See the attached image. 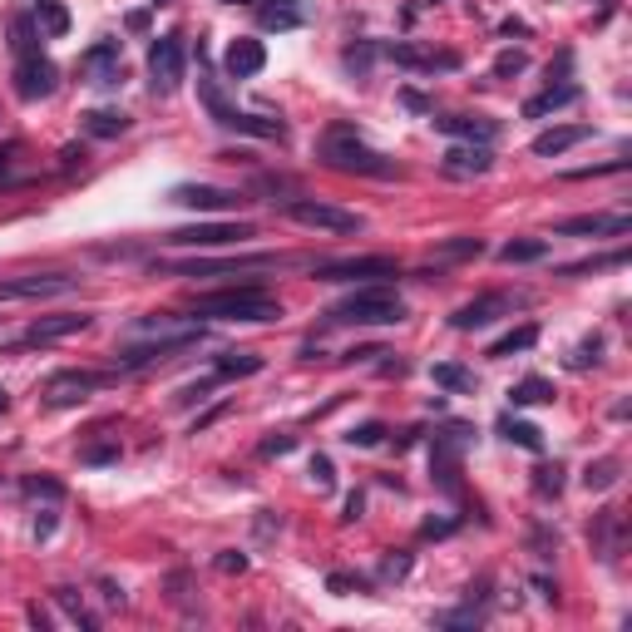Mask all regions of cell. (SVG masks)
Instances as JSON below:
<instances>
[{"mask_svg":"<svg viewBox=\"0 0 632 632\" xmlns=\"http://www.w3.org/2000/svg\"><path fill=\"white\" fill-rule=\"evenodd\" d=\"M193 316H213V321H277L282 302L267 297L257 282H247V287H223V292L198 297L193 302Z\"/></svg>","mask_w":632,"mask_h":632,"instance_id":"6da1fadb","label":"cell"},{"mask_svg":"<svg viewBox=\"0 0 632 632\" xmlns=\"http://www.w3.org/2000/svg\"><path fill=\"white\" fill-rule=\"evenodd\" d=\"M198 99H203V109L213 114V124H223V129H233V134H252V139H287V124L282 119H262V114H247V109H237L233 99H228L223 89H218L213 79H198Z\"/></svg>","mask_w":632,"mask_h":632,"instance_id":"7a4b0ae2","label":"cell"},{"mask_svg":"<svg viewBox=\"0 0 632 632\" xmlns=\"http://www.w3.org/2000/svg\"><path fill=\"white\" fill-rule=\"evenodd\" d=\"M331 321H356V326H395L405 321V302L395 297L391 287H361L351 292V297L341 302V307H331Z\"/></svg>","mask_w":632,"mask_h":632,"instance_id":"3957f363","label":"cell"},{"mask_svg":"<svg viewBox=\"0 0 632 632\" xmlns=\"http://www.w3.org/2000/svg\"><path fill=\"white\" fill-rule=\"evenodd\" d=\"M321 158L336 168V173H366V178H391L395 163L386 153H376L371 144H361L351 129H336L331 139L321 144Z\"/></svg>","mask_w":632,"mask_h":632,"instance_id":"277c9868","label":"cell"},{"mask_svg":"<svg viewBox=\"0 0 632 632\" xmlns=\"http://www.w3.org/2000/svg\"><path fill=\"white\" fill-rule=\"evenodd\" d=\"M203 341V326H173V331H149V341L144 336H134L129 346H124L114 361L124 366V371H139V366H153V361H168V356L188 351V346Z\"/></svg>","mask_w":632,"mask_h":632,"instance_id":"5b68a950","label":"cell"},{"mask_svg":"<svg viewBox=\"0 0 632 632\" xmlns=\"http://www.w3.org/2000/svg\"><path fill=\"white\" fill-rule=\"evenodd\" d=\"M287 218H292V223H302V228H311V233H341V237L366 228L356 213H341V208H331V203H311V198H292Z\"/></svg>","mask_w":632,"mask_h":632,"instance_id":"8992f818","label":"cell"},{"mask_svg":"<svg viewBox=\"0 0 632 632\" xmlns=\"http://www.w3.org/2000/svg\"><path fill=\"white\" fill-rule=\"evenodd\" d=\"M183 65H188V45L183 35H158L149 50V75H153V94H173L183 84Z\"/></svg>","mask_w":632,"mask_h":632,"instance_id":"52a82bcc","label":"cell"},{"mask_svg":"<svg viewBox=\"0 0 632 632\" xmlns=\"http://www.w3.org/2000/svg\"><path fill=\"white\" fill-rule=\"evenodd\" d=\"M252 223H193V228H173L163 242L173 247H233V242H247Z\"/></svg>","mask_w":632,"mask_h":632,"instance_id":"ba28073f","label":"cell"},{"mask_svg":"<svg viewBox=\"0 0 632 632\" xmlns=\"http://www.w3.org/2000/svg\"><path fill=\"white\" fill-rule=\"evenodd\" d=\"M297 257H277V252H257V257H228V262H173L163 272H178V277H223V272H257V267H292Z\"/></svg>","mask_w":632,"mask_h":632,"instance_id":"9c48e42d","label":"cell"},{"mask_svg":"<svg viewBox=\"0 0 632 632\" xmlns=\"http://www.w3.org/2000/svg\"><path fill=\"white\" fill-rule=\"evenodd\" d=\"M79 277H70V272H30V277H10L0 282V302H30V297H60V292H70Z\"/></svg>","mask_w":632,"mask_h":632,"instance_id":"30bf717a","label":"cell"},{"mask_svg":"<svg viewBox=\"0 0 632 632\" xmlns=\"http://www.w3.org/2000/svg\"><path fill=\"white\" fill-rule=\"evenodd\" d=\"M173 203L193 208V213H233V208H242V193H233V188H213V183H178Z\"/></svg>","mask_w":632,"mask_h":632,"instance_id":"8fae6325","label":"cell"},{"mask_svg":"<svg viewBox=\"0 0 632 632\" xmlns=\"http://www.w3.org/2000/svg\"><path fill=\"white\" fill-rule=\"evenodd\" d=\"M60 84V70L50 65L45 55H25L15 65V94L20 99H45V94H55Z\"/></svg>","mask_w":632,"mask_h":632,"instance_id":"7c38bea8","label":"cell"},{"mask_svg":"<svg viewBox=\"0 0 632 632\" xmlns=\"http://www.w3.org/2000/svg\"><path fill=\"white\" fill-rule=\"evenodd\" d=\"M558 237H627L632 218L627 213H588V218H568L553 228Z\"/></svg>","mask_w":632,"mask_h":632,"instance_id":"4fadbf2b","label":"cell"},{"mask_svg":"<svg viewBox=\"0 0 632 632\" xmlns=\"http://www.w3.org/2000/svg\"><path fill=\"white\" fill-rule=\"evenodd\" d=\"M99 386H109V376H99V371H60V376H50L45 400L50 405H75V400L99 391Z\"/></svg>","mask_w":632,"mask_h":632,"instance_id":"5bb4252c","label":"cell"},{"mask_svg":"<svg viewBox=\"0 0 632 632\" xmlns=\"http://www.w3.org/2000/svg\"><path fill=\"white\" fill-rule=\"evenodd\" d=\"M316 277L326 282H356V277H400V267L391 257H351V262H321Z\"/></svg>","mask_w":632,"mask_h":632,"instance_id":"9a60e30c","label":"cell"},{"mask_svg":"<svg viewBox=\"0 0 632 632\" xmlns=\"http://www.w3.org/2000/svg\"><path fill=\"white\" fill-rule=\"evenodd\" d=\"M89 326V316L84 311H60V316H40L35 326H30L20 341L25 346H50V341H65V336H75V331H84Z\"/></svg>","mask_w":632,"mask_h":632,"instance_id":"2e32d148","label":"cell"},{"mask_svg":"<svg viewBox=\"0 0 632 632\" xmlns=\"http://www.w3.org/2000/svg\"><path fill=\"white\" fill-rule=\"evenodd\" d=\"M504 311H514L509 297H474V302H465V307L450 316V326H455V331H479V326L499 321Z\"/></svg>","mask_w":632,"mask_h":632,"instance_id":"e0dca14e","label":"cell"},{"mask_svg":"<svg viewBox=\"0 0 632 632\" xmlns=\"http://www.w3.org/2000/svg\"><path fill=\"white\" fill-rule=\"evenodd\" d=\"M440 134H450V139H469V144H489L494 134H499V124L484 119V114H450V119H435Z\"/></svg>","mask_w":632,"mask_h":632,"instance_id":"ac0fdd59","label":"cell"},{"mask_svg":"<svg viewBox=\"0 0 632 632\" xmlns=\"http://www.w3.org/2000/svg\"><path fill=\"white\" fill-rule=\"evenodd\" d=\"M262 65H267V50H262V40H233V50H228L223 70L233 79H252L262 75Z\"/></svg>","mask_w":632,"mask_h":632,"instance_id":"d6986e66","label":"cell"},{"mask_svg":"<svg viewBox=\"0 0 632 632\" xmlns=\"http://www.w3.org/2000/svg\"><path fill=\"white\" fill-rule=\"evenodd\" d=\"M489 168H494L489 144H474V149H450L445 153V173L450 178H479V173H489Z\"/></svg>","mask_w":632,"mask_h":632,"instance_id":"ffe728a7","label":"cell"},{"mask_svg":"<svg viewBox=\"0 0 632 632\" xmlns=\"http://www.w3.org/2000/svg\"><path fill=\"white\" fill-rule=\"evenodd\" d=\"M84 75H94V84H119V40H99V45L84 55Z\"/></svg>","mask_w":632,"mask_h":632,"instance_id":"44dd1931","label":"cell"},{"mask_svg":"<svg viewBox=\"0 0 632 632\" xmlns=\"http://www.w3.org/2000/svg\"><path fill=\"white\" fill-rule=\"evenodd\" d=\"M588 134H593L588 124H558V129H544L539 139H534V153H539V158H558V153L573 149V144H583Z\"/></svg>","mask_w":632,"mask_h":632,"instance_id":"7402d4cb","label":"cell"},{"mask_svg":"<svg viewBox=\"0 0 632 632\" xmlns=\"http://www.w3.org/2000/svg\"><path fill=\"white\" fill-rule=\"evenodd\" d=\"M257 20H262V30H297L307 15H302L297 0H262V5H257Z\"/></svg>","mask_w":632,"mask_h":632,"instance_id":"603a6c76","label":"cell"},{"mask_svg":"<svg viewBox=\"0 0 632 632\" xmlns=\"http://www.w3.org/2000/svg\"><path fill=\"white\" fill-rule=\"evenodd\" d=\"M386 55L395 60V65H405V70H455V55H430V50H420V45H391Z\"/></svg>","mask_w":632,"mask_h":632,"instance_id":"cb8c5ba5","label":"cell"},{"mask_svg":"<svg viewBox=\"0 0 632 632\" xmlns=\"http://www.w3.org/2000/svg\"><path fill=\"white\" fill-rule=\"evenodd\" d=\"M84 134H94V139H119V134H129V119H124L119 109H89L84 114Z\"/></svg>","mask_w":632,"mask_h":632,"instance_id":"d4e9b609","label":"cell"},{"mask_svg":"<svg viewBox=\"0 0 632 632\" xmlns=\"http://www.w3.org/2000/svg\"><path fill=\"white\" fill-rule=\"evenodd\" d=\"M499 435L509 445H524V450H544V430L529 425V420H514V415H499Z\"/></svg>","mask_w":632,"mask_h":632,"instance_id":"484cf974","label":"cell"},{"mask_svg":"<svg viewBox=\"0 0 632 632\" xmlns=\"http://www.w3.org/2000/svg\"><path fill=\"white\" fill-rule=\"evenodd\" d=\"M553 395H558V391H553V381H544V376H524V381L509 391L514 405H549Z\"/></svg>","mask_w":632,"mask_h":632,"instance_id":"4316f807","label":"cell"},{"mask_svg":"<svg viewBox=\"0 0 632 632\" xmlns=\"http://www.w3.org/2000/svg\"><path fill=\"white\" fill-rule=\"evenodd\" d=\"M534 341H539V326H519V331H509V336H499V341H494L489 346V351H484V356H489V361H504V356H514V351H529V346Z\"/></svg>","mask_w":632,"mask_h":632,"instance_id":"83f0119b","label":"cell"},{"mask_svg":"<svg viewBox=\"0 0 632 632\" xmlns=\"http://www.w3.org/2000/svg\"><path fill=\"white\" fill-rule=\"evenodd\" d=\"M573 99H578V84H558V89H549V94H539V99L524 104V114H529V119H544V114L563 109V104H573Z\"/></svg>","mask_w":632,"mask_h":632,"instance_id":"f1b7e54d","label":"cell"},{"mask_svg":"<svg viewBox=\"0 0 632 632\" xmlns=\"http://www.w3.org/2000/svg\"><path fill=\"white\" fill-rule=\"evenodd\" d=\"M549 257V242L544 237H514L499 247V262H544Z\"/></svg>","mask_w":632,"mask_h":632,"instance_id":"f546056e","label":"cell"},{"mask_svg":"<svg viewBox=\"0 0 632 632\" xmlns=\"http://www.w3.org/2000/svg\"><path fill=\"white\" fill-rule=\"evenodd\" d=\"M35 15H40V30H45L50 40H65L70 35V10L60 5V0H40Z\"/></svg>","mask_w":632,"mask_h":632,"instance_id":"4dcf8cb0","label":"cell"},{"mask_svg":"<svg viewBox=\"0 0 632 632\" xmlns=\"http://www.w3.org/2000/svg\"><path fill=\"white\" fill-rule=\"evenodd\" d=\"M435 386H445V391H455V395H469L474 391V371H465L460 361H440L435 366Z\"/></svg>","mask_w":632,"mask_h":632,"instance_id":"1f68e13d","label":"cell"},{"mask_svg":"<svg viewBox=\"0 0 632 632\" xmlns=\"http://www.w3.org/2000/svg\"><path fill=\"white\" fill-rule=\"evenodd\" d=\"M618 469H623V460H613V455H608V460H593V465H588L583 469V484H588V489H613V484H618Z\"/></svg>","mask_w":632,"mask_h":632,"instance_id":"d6a6232c","label":"cell"},{"mask_svg":"<svg viewBox=\"0 0 632 632\" xmlns=\"http://www.w3.org/2000/svg\"><path fill=\"white\" fill-rule=\"evenodd\" d=\"M262 371V356L252 351H223L218 356V376H257Z\"/></svg>","mask_w":632,"mask_h":632,"instance_id":"836d02e7","label":"cell"},{"mask_svg":"<svg viewBox=\"0 0 632 632\" xmlns=\"http://www.w3.org/2000/svg\"><path fill=\"white\" fill-rule=\"evenodd\" d=\"M10 45H15L20 60H25V55H40V45H35V20H30V15H15V20H10Z\"/></svg>","mask_w":632,"mask_h":632,"instance_id":"e575fe53","label":"cell"},{"mask_svg":"<svg viewBox=\"0 0 632 632\" xmlns=\"http://www.w3.org/2000/svg\"><path fill=\"white\" fill-rule=\"evenodd\" d=\"M529 70V55L524 50H504L499 60H494V79H514V75H524Z\"/></svg>","mask_w":632,"mask_h":632,"instance_id":"d590c367","label":"cell"},{"mask_svg":"<svg viewBox=\"0 0 632 632\" xmlns=\"http://www.w3.org/2000/svg\"><path fill=\"white\" fill-rule=\"evenodd\" d=\"M371 55H376V45H351V50L341 55V65L351 70L356 79H366V75H371Z\"/></svg>","mask_w":632,"mask_h":632,"instance_id":"8d00e7d4","label":"cell"},{"mask_svg":"<svg viewBox=\"0 0 632 632\" xmlns=\"http://www.w3.org/2000/svg\"><path fill=\"white\" fill-rule=\"evenodd\" d=\"M381 440H386V425H381V420H366V425H356L351 435H346V445L371 450V445H381Z\"/></svg>","mask_w":632,"mask_h":632,"instance_id":"74e56055","label":"cell"},{"mask_svg":"<svg viewBox=\"0 0 632 632\" xmlns=\"http://www.w3.org/2000/svg\"><path fill=\"white\" fill-rule=\"evenodd\" d=\"M534 474H539V479H534V489H539L544 499L563 489V465H544V469H534Z\"/></svg>","mask_w":632,"mask_h":632,"instance_id":"f35d334b","label":"cell"},{"mask_svg":"<svg viewBox=\"0 0 632 632\" xmlns=\"http://www.w3.org/2000/svg\"><path fill=\"white\" fill-rule=\"evenodd\" d=\"M479 247H484L479 237H455V242L440 247V257H479Z\"/></svg>","mask_w":632,"mask_h":632,"instance_id":"ab89813d","label":"cell"},{"mask_svg":"<svg viewBox=\"0 0 632 632\" xmlns=\"http://www.w3.org/2000/svg\"><path fill=\"white\" fill-rule=\"evenodd\" d=\"M79 460H84V465H114V460H119V445H114V440H109V445H89Z\"/></svg>","mask_w":632,"mask_h":632,"instance_id":"60d3db41","label":"cell"},{"mask_svg":"<svg viewBox=\"0 0 632 632\" xmlns=\"http://www.w3.org/2000/svg\"><path fill=\"white\" fill-rule=\"evenodd\" d=\"M25 494H35V499L40 494H45V499H65V484L60 479H25Z\"/></svg>","mask_w":632,"mask_h":632,"instance_id":"b9f144b4","label":"cell"},{"mask_svg":"<svg viewBox=\"0 0 632 632\" xmlns=\"http://www.w3.org/2000/svg\"><path fill=\"white\" fill-rule=\"evenodd\" d=\"M311 484H316V489H331V484H336V469H331V460H326V455L311 460Z\"/></svg>","mask_w":632,"mask_h":632,"instance_id":"7bdbcfd3","label":"cell"},{"mask_svg":"<svg viewBox=\"0 0 632 632\" xmlns=\"http://www.w3.org/2000/svg\"><path fill=\"white\" fill-rule=\"evenodd\" d=\"M326 588H331V593H361V578H351V573H331V578H326Z\"/></svg>","mask_w":632,"mask_h":632,"instance_id":"ee69618b","label":"cell"},{"mask_svg":"<svg viewBox=\"0 0 632 632\" xmlns=\"http://www.w3.org/2000/svg\"><path fill=\"white\" fill-rule=\"evenodd\" d=\"M405 573H410V558H405V553H391V558L381 563V578H405Z\"/></svg>","mask_w":632,"mask_h":632,"instance_id":"f6af8a7d","label":"cell"},{"mask_svg":"<svg viewBox=\"0 0 632 632\" xmlns=\"http://www.w3.org/2000/svg\"><path fill=\"white\" fill-rule=\"evenodd\" d=\"M50 534H55V509H40L35 514V544H45Z\"/></svg>","mask_w":632,"mask_h":632,"instance_id":"bcb514c9","label":"cell"},{"mask_svg":"<svg viewBox=\"0 0 632 632\" xmlns=\"http://www.w3.org/2000/svg\"><path fill=\"white\" fill-rule=\"evenodd\" d=\"M598 351H603V341H598V336H593V341H583V346H578L573 366H598Z\"/></svg>","mask_w":632,"mask_h":632,"instance_id":"7dc6e473","label":"cell"},{"mask_svg":"<svg viewBox=\"0 0 632 632\" xmlns=\"http://www.w3.org/2000/svg\"><path fill=\"white\" fill-rule=\"evenodd\" d=\"M218 568H223V573H242V568H247V553H233V549H228L223 558H218Z\"/></svg>","mask_w":632,"mask_h":632,"instance_id":"c3c4849f","label":"cell"},{"mask_svg":"<svg viewBox=\"0 0 632 632\" xmlns=\"http://www.w3.org/2000/svg\"><path fill=\"white\" fill-rule=\"evenodd\" d=\"M292 445H297V440H292V435H272L267 445H262V455H287Z\"/></svg>","mask_w":632,"mask_h":632,"instance_id":"681fc988","label":"cell"},{"mask_svg":"<svg viewBox=\"0 0 632 632\" xmlns=\"http://www.w3.org/2000/svg\"><path fill=\"white\" fill-rule=\"evenodd\" d=\"M361 509H366V499H361V494H351V499H346V514H341V519H346V524H356V519H361Z\"/></svg>","mask_w":632,"mask_h":632,"instance_id":"f907efd6","label":"cell"},{"mask_svg":"<svg viewBox=\"0 0 632 632\" xmlns=\"http://www.w3.org/2000/svg\"><path fill=\"white\" fill-rule=\"evenodd\" d=\"M400 99H405V104H410V109H420V114H430V99H425V94H415V89H405V94H400Z\"/></svg>","mask_w":632,"mask_h":632,"instance_id":"816d5d0a","label":"cell"},{"mask_svg":"<svg viewBox=\"0 0 632 632\" xmlns=\"http://www.w3.org/2000/svg\"><path fill=\"white\" fill-rule=\"evenodd\" d=\"M124 25H129V30H134V35H139V30H149V15H144V10H134V15H129V20H124Z\"/></svg>","mask_w":632,"mask_h":632,"instance_id":"f5cc1de1","label":"cell"},{"mask_svg":"<svg viewBox=\"0 0 632 632\" xmlns=\"http://www.w3.org/2000/svg\"><path fill=\"white\" fill-rule=\"evenodd\" d=\"M60 158H65V168H75V163H79V158H84V149H75V144H70V149H65V153H60Z\"/></svg>","mask_w":632,"mask_h":632,"instance_id":"db71d44e","label":"cell"},{"mask_svg":"<svg viewBox=\"0 0 632 632\" xmlns=\"http://www.w3.org/2000/svg\"><path fill=\"white\" fill-rule=\"evenodd\" d=\"M223 5H247V0H223Z\"/></svg>","mask_w":632,"mask_h":632,"instance_id":"11a10c76","label":"cell"},{"mask_svg":"<svg viewBox=\"0 0 632 632\" xmlns=\"http://www.w3.org/2000/svg\"><path fill=\"white\" fill-rule=\"evenodd\" d=\"M5 163H10V158H5V153H0V173H5Z\"/></svg>","mask_w":632,"mask_h":632,"instance_id":"9f6ffc18","label":"cell"},{"mask_svg":"<svg viewBox=\"0 0 632 632\" xmlns=\"http://www.w3.org/2000/svg\"><path fill=\"white\" fill-rule=\"evenodd\" d=\"M5 405H10V400H5V391H0V410H5Z\"/></svg>","mask_w":632,"mask_h":632,"instance_id":"6f0895ef","label":"cell"},{"mask_svg":"<svg viewBox=\"0 0 632 632\" xmlns=\"http://www.w3.org/2000/svg\"><path fill=\"white\" fill-rule=\"evenodd\" d=\"M153 5H168V0H153Z\"/></svg>","mask_w":632,"mask_h":632,"instance_id":"680465c9","label":"cell"}]
</instances>
